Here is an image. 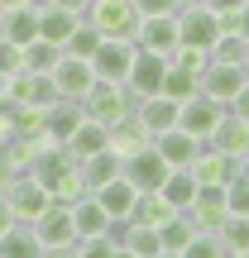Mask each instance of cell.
<instances>
[{"label": "cell", "mask_w": 249, "mask_h": 258, "mask_svg": "<svg viewBox=\"0 0 249 258\" xmlns=\"http://www.w3.org/2000/svg\"><path fill=\"white\" fill-rule=\"evenodd\" d=\"M24 172L34 177V182L43 186L53 201H77V196H86L82 163H77L63 144H53V139H38V144H34V153H29Z\"/></svg>", "instance_id": "6da1fadb"}, {"label": "cell", "mask_w": 249, "mask_h": 258, "mask_svg": "<svg viewBox=\"0 0 249 258\" xmlns=\"http://www.w3.org/2000/svg\"><path fill=\"white\" fill-rule=\"evenodd\" d=\"M82 115L111 129V124H120V120L134 115V96H129V86H120V82H91V91L82 96Z\"/></svg>", "instance_id": "7a4b0ae2"}, {"label": "cell", "mask_w": 249, "mask_h": 258, "mask_svg": "<svg viewBox=\"0 0 249 258\" xmlns=\"http://www.w3.org/2000/svg\"><path fill=\"white\" fill-rule=\"evenodd\" d=\"M82 19L101 38H134V29H139V10L129 0H91Z\"/></svg>", "instance_id": "3957f363"}, {"label": "cell", "mask_w": 249, "mask_h": 258, "mask_svg": "<svg viewBox=\"0 0 249 258\" xmlns=\"http://www.w3.org/2000/svg\"><path fill=\"white\" fill-rule=\"evenodd\" d=\"M221 15L206 5H192V10H177V48H196V53H211L216 38H221Z\"/></svg>", "instance_id": "277c9868"}, {"label": "cell", "mask_w": 249, "mask_h": 258, "mask_svg": "<svg viewBox=\"0 0 249 258\" xmlns=\"http://www.w3.org/2000/svg\"><path fill=\"white\" fill-rule=\"evenodd\" d=\"M134 57H139V43H134V38H101V48L91 53L96 82H120V86H125Z\"/></svg>", "instance_id": "5b68a950"}, {"label": "cell", "mask_w": 249, "mask_h": 258, "mask_svg": "<svg viewBox=\"0 0 249 258\" xmlns=\"http://www.w3.org/2000/svg\"><path fill=\"white\" fill-rule=\"evenodd\" d=\"M0 196H5L10 215H15V220H24V225H34L38 215L48 211V201H53V196H48V191H43V186H38L29 172H15V177H10V186H5Z\"/></svg>", "instance_id": "8992f818"}, {"label": "cell", "mask_w": 249, "mask_h": 258, "mask_svg": "<svg viewBox=\"0 0 249 258\" xmlns=\"http://www.w3.org/2000/svg\"><path fill=\"white\" fill-rule=\"evenodd\" d=\"M134 43H139V53L173 57V48H177V15H144L139 29H134Z\"/></svg>", "instance_id": "52a82bcc"}, {"label": "cell", "mask_w": 249, "mask_h": 258, "mask_svg": "<svg viewBox=\"0 0 249 258\" xmlns=\"http://www.w3.org/2000/svg\"><path fill=\"white\" fill-rule=\"evenodd\" d=\"M196 82H202V96H206V101L230 105L249 77H244V67H240V62H206V72L196 77Z\"/></svg>", "instance_id": "ba28073f"}, {"label": "cell", "mask_w": 249, "mask_h": 258, "mask_svg": "<svg viewBox=\"0 0 249 258\" xmlns=\"http://www.w3.org/2000/svg\"><path fill=\"white\" fill-rule=\"evenodd\" d=\"M221 115H225V105H221V101H206V96L196 91L192 101L177 105V129H187L192 139H202V144H206V139H211V129L221 124Z\"/></svg>", "instance_id": "9c48e42d"}, {"label": "cell", "mask_w": 249, "mask_h": 258, "mask_svg": "<svg viewBox=\"0 0 249 258\" xmlns=\"http://www.w3.org/2000/svg\"><path fill=\"white\" fill-rule=\"evenodd\" d=\"M53 86H58V96H63V101H82L86 91H91V82H96V72H91V62H86V57H58L53 62Z\"/></svg>", "instance_id": "30bf717a"}, {"label": "cell", "mask_w": 249, "mask_h": 258, "mask_svg": "<svg viewBox=\"0 0 249 258\" xmlns=\"http://www.w3.org/2000/svg\"><path fill=\"white\" fill-rule=\"evenodd\" d=\"M163 177H168V163L158 158L154 144H144L139 153L125 158V182L134 186V191H158V182H163Z\"/></svg>", "instance_id": "8fae6325"}, {"label": "cell", "mask_w": 249, "mask_h": 258, "mask_svg": "<svg viewBox=\"0 0 249 258\" xmlns=\"http://www.w3.org/2000/svg\"><path fill=\"white\" fill-rule=\"evenodd\" d=\"M235 172H244L240 158H230V153H221V148L202 144V153H196V163H192V177H196L202 186H225Z\"/></svg>", "instance_id": "7c38bea8"}, {"label": "cell", "mask_w": 249, "mask_h": 258, "mask_svg": "<svg viewBox=\"0 0 249 258\" xmlns=\"http://www.w3.org/2000/svg\"><path fill=\"white\" fill-rule=\"evenodd\" d=\"M134 124L148 134V144H154L158 134H168V129L177 124V101H168V96H144V101H134Z\"/></svg>", "instance_id": "4fadbf2b"}, {"label": "cell", "mask_w": 249, "mask_h": 258, "mask_svg": "<svg viewBox=\"0 0 249 258\" xmlns=\"http://www.w3.org/2000/svg\"><path fill=\"white\" fill-rule=\"evenodd\" d=\"M225 215H230V206H225V186H196L192 206H187V220H192L196 230H216Z\"/></svg>", "instance_id": "5bb4252c"}, {"label": "cell", "mask_w": 249, "mask_h": 258, "mask_svg": "<svg viewBox=\"0 0 249 258\" xmlns=\"http://www.w3.org/2000/svg\"><path fill=\"white\" fill-rule=\"evenodd\" d=\"M163 72H168V57H154V53H139L134 67H129L125 86L134 101H144V96H158V86H163Z\"/></svg>", "instance_id": "9a60e30c"}, {"label": "cell", "mask_w": 249, "mask_h": 258, "mask_svg": "<svg viewBox=\"0 0 249 258\" xmlns=\"http://www.w3.org/2000/svg\"><path fill=\"white\" fill-rule=\"evenodd\" d=\"M154 148H158V158H163L168 167H192L196 163V153H202V139H192L187 129H168V134H158L154 139Z\"/></svg>", "instance_id": "2e32d148"}, {"label": "cell", "mask_w": 249, "mask_h": 258, "mask_svg": "<svg viewBox=\"0 0 249 258\" xmlns=\"http://www.w3.org/2000/svg\"><path fill=\"white\" fill-rule=\"evenodd\" d=\"M111 225H115V220L101 211V201H96L91 191L72 201V234H77V239H96V234H111Z\"/></svg>", "instance_id": "e0dca14e"}, {"label": "cell", "mask_w": 249, "mask_h": 258, "mask_svg": "<svg viewBox=\"0 0 249 258\" xmlns=\"http://www.w3.org/2000/svg\"><path fill=\"white\" fill-rule=\"evenodd\" d=\"M34 230H38L43 244H77V234H72V201H48V211L34 220Z\"/></svg>", "instance_id": "ac0fdd59"}, {"label": "cell", "mask_w": 249, "mask_h": 258, "mask_svg": "<svg viewBox=\"0 0 249 258\" xmlns=\"http://www.w3.org/2000/svg\"><path fill=\"white\" fill-rule=\"evenodd\" d=\"M0 38H10L15 48L34 43L38 38V0H29V5H15L0 15Z\"/></svg>", "instance_id": "d6986e66"}, {"label": "cell", "mask_w": 249, "mask_h": 258, "mask_svg": "<svg viewBox=\"0 0 249 258\" xmlns=\"http://www.w3.org/2000/svg\"><path fill=\"white\" fill-rule=\"evenodd\" d=\"M77 24H82V15H72V10H63V5H48V0H38V38H48V43L63 48L67 38H72Z\"/></svg>", "instance_id": "ffe728a7"}, {"label": "cell", "mask_w": 249, "mask_h": 258, "mask_svg": "<svg viewBox=\"0 0 249 258\" xmlns=\"http://www.w3.org/2000/svg\"><path fill=\"white\" fill-rule=\"evenodd\" d=\"M63 148H67V153L77 158V163H86L91 153L111 148V129H106V124H96V120H86V115H82V124H77L72 134H67V144H63Z\"/></svg>", "instance_id": "44dd1931"}, {"label": "cell", "mask_w": 249, "mask_h": 258, "mask_svg": "<svg viewBox=\"0 0 249 258\" xmlns=\"http://www.w3.org/2000/svg\"><path fill=\"white\" fill-rule=\"evenodd\" d=\"M211 148H221V153H230V158H240L244 163V153H249V124L244 120H235L230 110L221 115V124L211 129V139H206Z\"/></svg>", "instance_id": "7402d4cb"}, {"label": "cell", "mask_w": 249, "mask_h": 258, "mask_svg": "<svg viewBox=\"0 0 249 258\" xmlns=\"http://www.w3.org/2000/svg\"><path fill=\"white\" fill-rule=\"evenodd\" d=\"M91 196H96V201H101V211L111 215V220H129V211H134V196H139V191H134V186H129V182H125V172H120V177H115V182L96 186Z\"/></svg>", "instance_id": "603a6c76"}, {"label": "cell", "mask_w": 249, "mask_h": 258, "mask_svg": "<svg viewBox=\"0 0 249 258\" xmlns=\"http://www.w3.org/2000/svg\"><path fill=\"white\" fill-rule=\"evenodd\" d=\"M38 253H43V239H38L34 225L15 220L5 234H0V258H38Z\"/></svg>", "instance_id": "cb8c5ba5"}, {"label": "cell", "mask_w": 249, "mask_h": 258, "mask_svg": "<svg viewBox=\"0 0 249 258\" xmlns=\"http://www.w3.org/2000/svg\"><path fill=\"white\" fill-rule=\"evenodd\" d=\"M196 177H192V167H168V177L158 182V191H163V201L173 206V211H187L192 206V196H196Z\"/></svg>", "instance_id": "d4e9b609"}, {"label": "cell", "mask_w": 249, "mask_h": 258, "mask_svg": "<svg viewBox=\"0 0 249 258\" xmlns=\"http://www.w3.org/2000/svg\"><path fill=\"white\" fill-rule=\"evenodd\" d=\"M120 172H125V158L111 153V148H101V153H91V158L82 163V182H86V191H96V186L115 182Z\"/></svg>", "instance_id": "484cf974"}, {"label": "cell", "mask_w": 249, "mask_h": 258, "mask_svg": "<svg viewBox=\"0 0 249 258\" xmlns=\"http://www.w3.org/2000/svg\"><path fill=\"white\" fill-rule=\"evenodd\" d=\"M82 124V101H58L48 110V139L53 144H67V134Z\"/></svg>", "instance_id": "4316f807"}, {"label": "cell", "mask_w": 249, "mask_h": 258, "mask_svg": "<svg viewBox=\"0 0 249 258\" xmlns=\"http://www.w3.org/2000/svg\"><path fill=\"white\" fill-rule=\"evenodd\" d=\"M168 215H173V206L163 201V191H139L134 211H129V225H163Z\"/></svg>", "instance_id": "83f0119b"}, {"label": "cell", "mask_w": 249, "mask_h": 258, "mask_svg": "<svg viewBox=\"0 0 249 258\" xmlns=\"http://www.w3.org/2000/svg\"><path fill=\"white\" fill-rule=\"evenodd\" d=\"M58 57H63V48L48 43V38H34V43L19 48V67H24V72H53Z\"/></svg>", "instance_id": "f1b7e54d"}, {"label": "cell", "mask_w": 249, "mask_h": 258, "mask_svg": "<svg viewBox=\"0 0 249 258\" xmlns=\"http://www.w3.org/2000/svg\"><path fill=\"white\" fill-rule=\"evenodd\" d=\"M192 234H196V225L187 220V211H173L163 225H158V244H163L168 253H182V244L192 239Z\"/></svg>", "instance_id": "f546056e"}, {"label": "cell", "mask_w": 249, "mask_h": 258, "mask_svg": "<svg viewBox=\"0 0 249 258\" xmlns=\"http://www.w3.org/2000/svg\"><path fill=\"white\" fill-rule=\"evenodd\" d=\"M196 91H202V82H196L192 72H182V67H173V62H168V72H163V86H158V96H168V101H177V105H182V101H192Z\"/></svg>", "instance_id": "4dcf8cb0"}, {"label": "cell", "mask_w": 249, "mask_h": 258, "mask_svg": "<svg viewBox=\"0 0 249 258\" xmlns=\"http://www.w3.org/2000/svg\"><path fill=\"white\" fill-rule=\"evenodd\" d=\"M144 144H148V134L134 124V115H129V120H120V124H111V153L129 158V153H139Z\"/></svg>", "instance_id": "1f68e13d"}, {"label": "cell", "mask_w": 249, "mask_h": 258, "mask_svg": "<svg viewBox=\"0 0 249 258\" xmlns=\"http://www.w3.org/2000/svg\"><path fill=\"white\" fill-rule=\"evenodd\" d=\"M216 239L225 244V253L249 249V215H225V220L216 225Z\"/></svg>", "instance_id": "d6a6232c"}, {"label": "cell", "mask_w": 249, "mask_h": 258, "mask_svg": "<svg viewBox=\"0 0 249 258\" xmlns=\"http://www.w3.org/2000/svg\"><path fill=\"white\" fill-rule=\"evenodd\" d=\"M96 48H101V34H96V29L82 19V24L72 29V38L63 43V53H67V57H86V62H91V53H96Z\"/></svg>", "instance_id": "836d02e7"}, {"label": "cell", "mask_w": 249, "mask_h": 258, "mask_svg": "<svg viewBox=\"0 0 249 258\" xmlns=\"http://www.w3.org/2000/svg\"><path fill=\"white\" fill-rule=\"evenodd\" d=\"M182 258H225V244L216 239V230H196L182 244Z\"/></svg>", "instance_id": "e575fe53"}, {"label": "cell", "mask_w": 249, "mask_h": 258, "mask_svg": "<svg viewBox=\"0 0 249 258\" xmlns=\"http://www.w3.org/2000/svg\"><path fill=\"white\" fill-rule=\"evenodd\" d=\"M244 53H249V43H244L240 34H221L216 48H211V62H240L244 67Z\"/></svg>", "instance_id": "d590c367"}, {"label": "cell", "mask_w": 249, "mask_h": 258, "mask_svg": "<svg viewBox=\"0 0 249 258\" xmlns=\"http://www.w3.org/2000/svg\"><path fill=\"white\" fill-rule=\"evenodd\" d=\"M225 206H230V215H249V172H235L225 182Z\"/></svg>", "instance_id": "8d00e7d4"}, {"label": "cell", "mask_w": 249, "mask_h": 258, "mask_svg": "<svg viewBox=\"0 0 249 258\" xmlns=\"http://www.w3.org/2000/svg\"><path fill=\"white\" fill-rule=\"evenodd\" d=\"M120 239L115 234H96V239H77V258H115Z\"/></svg>", "instance_id": "74e56055"}, {"label": "cell", "mask_w": 249, "mask_h": 258, "mask_svg": "<svg viewBox=\"0 0 249 258\" xmlns=\"http://www.w3.org/2000/svg\"><path fill=\"white\" fill-rule=\"evenodd\" d=\"M168 62L182 67V72H192V77H202L206 62H211V53H196V48H173V57H168Z\"/></svg>", "instance_id": "f35d334b"}, {"label": "cell", "mask_w": 249, "mask_h": 258, "mask_svg": "<svg viewBox=\"0 0 249 258\" xmlns=\"http://www.w3.org/2000/svg\"><path fill=\"white\" fill-rule=\"evenodd\" d=\"M19 72V48L10 38H0V101H5V82Z\"/></svg>", "instance_id": "ab89813d"}, {"label": "cell", "mask_w": 249, "mask_h": 258, "mask_svg": "<svg viewBox=\"0 0 249 258\" xmlns=\"http://www.w3.org/2000/svg\"><path fill=\"white\" fill-rule=\"evenodd\" d=\"M221 29H225V34H240L244 43H249V0H244L240 10H230V15H221Z\"/></svg>", "instance_id": "60d3db41"}, {"label": "cell", "mask_w": 249, "mask_h": 258, "mask_svg": "<svg viewBox=\"0 0 249 258\" xmlns=\"http://www.w3.org/2000/svg\"><path fill=\"white\" fill-rule=\"evenodd\" d=\"M129 5L139 10V19L144 15H177V0H129Z\"/></svg>", "instance_id": "b9f144b4"}, {"label": "cell", "mask_w": 249, "mask_h": 258, "mask_svg": "<svg viewBox=\"0 0 249 258\" xmlns=\"http://www.w3.org/2000/svg\"><path fill=\"white\" fill-rule=\"evenodd\" d=\"M15 139V105L0 101V144H10Z\"/></svg>", "instance_id": "7bdbcfd3"}, {"label": "cell", "mask_w": 249, "mask_h": 258, "mask_svg": "<svg viewBox=\"0 0 249 258\" xmlns=\"http://www.w3.org/2000/svg\"><path fill=\"white\" fill-rule=\"evenodd\" d=\"M225 110H230V115H235V120H244V124H249V82L240 86V96H235V101H230V105H225Z\"/></svg>", "instance_id": "ee69618b"}, {"label": "cell", "mask_w": 249, "mask_h": 258, "mask_svg": "<svg viewBox=\"0 0 249 258\" xmlns=\"http://www.w3.org/2000/svg\"><path fill=\"white\" fill-rule=\"evenodd\" d=\"M38 258H77V244H43Z\"/></svg>", "instance_id": "f6af8a7d"}, {"label": "cell", "mask_w": 249, "mask_h": 258, "mask_svg": "<svg viewBox=\"0 0 249 258\" xmlns=\"http://www.w3.org/2000/svg\"><path fill=\"white\" fill-rule=\"evenodd\" d=\"M10 177H15V163H10L5 144H0V191H5V186H10Z\"/></svg>", "instance_id": "bcb514c9"}, {"label": "cell", "mask_w": 249, "mask_h": 258, "mask_svg": "<svg viewBox=\"0 0 249 258\" xmlns=\"http://www.w3.org/2000/svg\"><path fill=\"white\" fill-rule=\"evenodd\" d=\"M206 10H216V15H230V10H240L244 0H202Z\"/></svg>", "instance_id": "7dc6e473"}, {"label": "cell", "mask_w": 249, "mask_h": 258, "mask_svg": "<svg viewBox=\"0 0 249 258\" xmlns=\"http://www.w3.org/2000/svg\"><path fill=\"white\" fill-rule=\"evenodd\" d=\"M48 5H63V10H72V15H86L91 0H48Z\"/></svg>", "instance_id": "c3c4849f"}, {"label": "cell", "mask_w": 249, "mask_h": 258, "mask_svg": "<svg viewBox=\"0 0 249 258\" xmlns=\"http://www.w3.org/2000/svg\"><path fill=\"white\" fill-rule=\"evenodd\" d=\"M10 225H15V215H10V206H5V196H0V234H5Z\"/></svg>", "instance_id": "681fc988"}, {"label": "cell", "mask_w": 249, "mask_h": 258, "mask_svg": "<svg viewBox=\"0 0 249 258\" xmlns=\"http://www.w3.org/2000/svg\"><path fill=\"white\" fill-rule=\"evenodd\" d=\"M15 5H29V0H0V15H5V10H15Z\"/></svg>", "instance_id": "f907efd6"}, {"label": "cell", "mask_w": 249, "mask_h": 258, "mask_svg": "<svg viewBox=\"0 0 249 258\" xmlns=\"http://www.w3.org/2000/svg\"><path fill=\"white\" fill-rule=\"evenodd\" d=\"M192 5H202V0H177V10H192Z\"/></svg>", "instance_id": "816d5d0a"}, {"label": "cell", "mask_w": 249, "mask_h": 258, "mask_svg": "<svg viewBox=\"0 0 249 258\" xmlns=\"http://www.w3.org/2000/svg\"><path fill=\"white\" fill-rule=\"evenodd\" d=\"M115 258H139V253H129V249H115Z\"/></svg>", "instance_id": "f5cc1de1"}, {"label": "cell", "mask_w": 249, "mask_h": 258, "mask_svg": "<svg viewBox=\"0 0 249 258\" xmlns=\"http://www.w3.org/2000/svg\"><path fill=\"white\" fill-rule=\"evenodd\" d=\"M154 258H182V253H168V249H163V253H154Z\"/></svg>", "instance_id": "db71d44e"}, {"label": "cell", "mask_w": 249, "mask_h": 258, "mask_svg": "<svg viewBox=\"0 0 249 258\" xmlns=\"http://www.w3.org/2000/svg\"><path fill=\"white\" fill-rule=\"evenodd\" d=\"M225 258H249V249H240V253H225Z\"/></svg>", "instance_id": "11a10c76"}, {"label": "cell", "mask_w": 249, "mask_h": 258, "mask_svg": "<svg viewBox=\"0 0 249 258\" xmlns=\"http://www.w3.org/2000/svg\"><path fill=\"white\" fill-rule=\"evenodd\" d=\"M244 77H249V53H244Z\"/></svg>", "instance_id": "9f6ffc18"}, {"label": "cell", "mask_w": 249, "mask_h": 258, "mask_svg": "<svg viewBox=\"0 0 249 258\" xmlns=\"http://www.w3.org/2000/svg\"><path fill=\"white\" fill-rule=\"evenodd\" d=\"M244 172H249V153H244Z\"/></svg>", "instance_id": "6f0895ef"}]
</instances>
